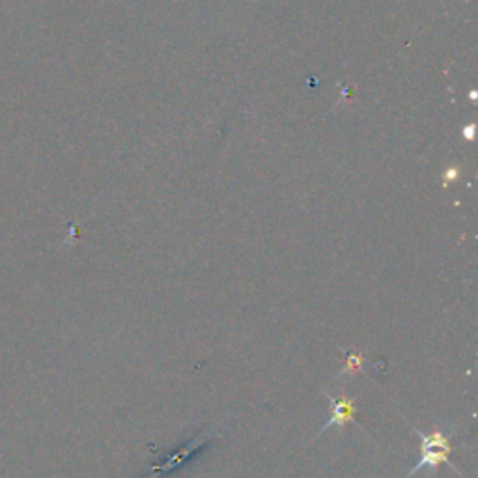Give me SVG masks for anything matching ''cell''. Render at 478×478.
I'll list each match as a JSON object with an SVG mask.
<instances>
[{
  "instance_id": "4",
  "label": "cell",
  "mask_w": 478,
  "mask_h": 478,
  "mask_svg": "<svg viewBox=\"0 0 478 478\" xmlns=\"http://www.w3.org/2000/svg\"><path fill=\"white\" fill-rule=\"evenodd\" d=\"M361 368H363V356L349 354L346 359V366L342 370V376L344 374H357Z\"/></svg>"
},
{
  "instance_id": "3",
  "label": "cell",
  "mask_w": 478,
  "mask_h": 478,
  "mask_svg": "<svg viewBox=\"0 0 478 478\" xmlns=\"http://www.w3.org/2000/svg\"><path fill=\"white\" fill-rule=\"evenodd\" d=\"M208 437H211V432H204V434H200L193 443H189L187 444V447L181 451V453H176L167 463H163V465H155V467H151V474H165V473H169V471H172L174 467H178L180 463H183L190 454H193L199 447H200V444L204 443V439H208Z\"/></svg>"
},
{
  "instance_id": "2",
  "label": "cell",
  "mask_w": 478,
  "mask_h": 478,
  "mask_svg": "<svg viewBox=\"0 0 478 478\" xmlns=\"http://www.w3.org/2000/svg\"><path fill=\"white\" fill-rule=\"evenodd\" d=\"M331 405H333V415L331 419L326 423V426L317 432L316 439H320L329 428L333 426H344L347 423H354L356 421V407H354V402L347 400V398H340V400H335V398H329Z\"/></svg>"
},
{
  "instance_id": "1",
  "label": "cell",
  "mask_w": 478,
  "mask_h": 478,
  "mask_svg": "<svg viewBox=\"0 0 478 478\" xmlns=\"http://www.w3.org/2000/svg\"><path fill=\"white\" fill-rule=\"evenodd\" d=\"M413 432H415V434L419 435V439H421V460H419V463H417L415 467H413L404 478L415 476V474H417L419 471H423L424 467H432V469H435V467L441 465V463L451 465L453 471L458 473L456 465H453L451 460H449V454H451V451H453V447H451V437L454 435V432H451V434L434 432V434L426 435V434H423L417 426H413Z\"/></svg>"
}]
</instances>
